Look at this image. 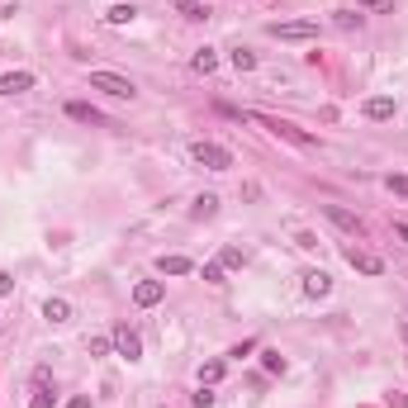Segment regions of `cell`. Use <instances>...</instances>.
Instances as JSON below:
<instances>
[{
	"label": "cell",
	"instance_id": "cell-16",
	"mask_svg": "<svg viewBox=\"0 0 408 408\" xmlns=\"http://www.w3.org/2000/svg\"><path fill=\"white\" fill-rule=\"evenodd\" d=\"M43 318H47V323H67V318H72V304H67V299H47Z\"/></svg>",
	"mask_w": 408,
	"mask_h": 408
},
{
	"label": "cell",
	"instance_id": "cell-27",
	"mask_svg": "<svg viewBox=\"0 0 408 408\" xmlns=\"http://www.w3.org/2000/svg\"><path fill=\"white\" fill-rule=\"evenodd\" d=\"M385 186H390L394 195H404V200H408V176H390V181H385Z\"/></svg>",
	"mask_w": 408,
	"mask_h": 408
},
{
	"label": "cell",
	"instance_id": "cell-6",
	"mask_svg": "<svg viewBox=\"0 0 408 408\" xmlns=\"http://www.w3.org/2000/svg\"><path fill=\"white\" fill-rule=\"evenodd\" d=\"M323 214H328L342 233H351V237H366V219L361 214H351V209H342V204H323Z\"/></svg>",
	"mask_w": 408,
	"mask_h": 408
},
{
	"label": "cell",
	"instance_id": "cell-30",
	"mask_svg": "<svg viewBox=\"0 0 408 408\" xmlns=\"http://www.w3.org/2000/svg\"><path fill=\"white\" fill-rule=\"evenodd\" d=\"M10 290H15V280H10V271H0V299L10 295Z\"/></svg>",
	"mask_w": 408,
	"mask_h": 408
},
{
	"label": "cell",
	"instance_id": "cell-3",
	"mask_svg": "<svg viewBox=\"0 0 408 408\" xmlns=\"http://www.w3.org/2000/svg\"><path fill=\"white\" fill-rule=\"evenodd\" d=\"M91 86L105 91V95H114V100H133V95H138V86H133L128 76H119V72H91Z\"/></svg>",
	"mask_w": 408,
	"mask_h": 408
},
{
	"label": "cell",
	"instance_id": "cell-1",
	"mask_svg": "<svg viewBox=\"0 0 408 408\" xmlns=\"http://www.w3.org/2000/svg\"><path fill=\"white\" fill-rule=\"evenodd\" d=\"M190 162H195V166H204V171H228V166H233V152H228L223 142L200 138V142H190Z\"/></svg>",
	"mask_w": 408,
	"mask_h": 408
},
{
	"label": "cell",
	"instance_id": "cell-10",
	"mask_svg": "<svg viewBox=\"0 0 408 408\" xmlns=\"http://www.w3.org/2000/svg\"><path fill=\"white\" fill-rule=\"evenodd\" d=\"M304 295L309 299H328L332 295V276L328 271H309V276H304Z\"/></svg>",
	"mask_w": 408,
	"mask_h": 408
},
{
	"label": "cell",
	"instance_id": "cell-21",
	"mask_svg": "<svg viewBox=\"0 0 408 408\" xmlns=\"http://www.w3.org/2000/svg\"><path fill=\"white\" fill-rule=\"evenodd\" d=\"M261 366H266L271 375H285V356L280 351H261Z\"/></svg>",
	"mask_w": 408,
	"mask_h": 408
},
{
	"label": "cell",
	"instance_id": "cell-19",
	"mask_svg": "<svg viewBox=\"0 0 408 408\" xmlns=\"http://www.w3.org/2000/svg\"><path fill=\"white\" fill-rule=\"evenodd\" d=\"M223 370H228L223 361H204V366H200V385H219V380H223Z\"/></svg>",
	"mask_w": 408,
	"mask_h": 408
},
{
	"label": "cell",
	"instance_id": "cell-24",
	"mask_svg": "<svg viewBox=\"0 0 408 408\" xmlns=\"http://www.w3.org/2000/svg\"><path fill=\"white\" fill-rule=\"evenodd\" d=\"M337 29H361V15H351V10H337Z\"/></svg>",
	"mask_w": 408,
	"mask_h": 408
},
{
	"label": "cell",
	"instance_id": "cell-29",
	"mask_svg": "<svg viewBox=\"0 0 408 408\" xmlns=\"http://www.w3.org/2000/svg\"><path fill=\"white\" fill-rule=\"evenodd\" d=\"M251 351H256V342H237L233 351H228V356H237V361H242V356H251Z\"/></svg>",
	"mask_w": 408,
	"mask_h": 408
},
{
	"label": "cell",
	"instance_id": "cell-7",
	"mask_svg": "<svg viewBox=\"0 0 408 408\" xmlns=\"http://www.w3.org/2000/svg\"><path fill=\"white\" fill-rule=\"evenodd\" d=\"M346 266L361 271V276H385V261H380L375 251H366V247H346Z\"/></svg>",
	"mask_w": 408,
	"mask_h": 408
},
{
	"label": "cell",
	"instance_id": "cell-23",
	"mask_svg": "<svg viewBox=\"0 0 408 408\" xmlns=\"http://www.w3.org/2000/svg\"><path fill=\"white\" fill-rule=\"evenodd\" d=\"M29 408H52V390H47V385H38V390H33V399H29Z\"/></svg>",
	"mask_w": 408,
	"mask_h": 408
},
{
	"label": "cell",
	"instance_id": "cell-15",
	"mask_svg": "<svg viewBox=\"0 0 408 408\" xmlns=\"http://www.w3.org/2000/svg\"><path fill=\"white\" fill-rule=\"evenodd\" d=\"M214 67H219V52H214V47H200V52L190 57V72H200V76H209Z\"/></svg>",
	"mask_w": 408,
	"mask_h": 408
},
{
	"label": "cell",
	"instance_id": "cell-32",
	"mask_svg": "<svg viewBox=\"0 0 408 408\" xmlns=\"http://www.w3.org/2000/svg\"><path fill=\"white\" fill-rule=\"evenodd\" d=\"M67 408H91V399H86V394H76V399H72Z\"/></svg>",
	"mask_w": 408,
	"mask_h": 408
},
{
	"label": "cell",
	"instance_id": "cell-12",
	"mask_svg": "<svg viewBox=\"0 0 408 408\" xmlns=\"http://www.w3.org/2000/svg\"><path fill=\"white\" fill-rule=\"evenodd\" d=\"M366 119H375V124L394 119V100H390V95H375V100H366Z\"/></svg>",
	"mask_w": 408,
	"mask_h": 408
},
{
	"label": "cell",
	"instance_id": "cell-14",
	"mask_svg": "<svg viewBox=\"0 0 408 408\" xmlns=\"http://www.w3.org/2000/svg\"><path fill=\"white\" fill-rule=\"evenodd\" d=\"M133 19H138V10H133V5H124V0L105 10V24H114V29H124V24H133Z\"/></svg>",
	"mask_w": 408,
	"mask_h": 408
},
{
	"label": "cell",
	"instance_id": "cell-4",
	"mask_svg": "<svg viewBox=\"0 0 408 408\" xmlns=\"http://www.w3.org/2000/svg\"><path fill=\"white\" fill-rule=\"evenodd\" d=\"M256 124H266L276 138H285V142H295V147H314V133H304V128H295V124H285V119H266V114H251Z\"/></svg>",
	"mask_w": 408,
	"mask_h": 408
},
{
	"label": "cell",
	"instance_id": "cell-11",
	"mask_svg": "<svg viewBox=\"0 0 408 408\" xmlns=\"http://www.w3.org/2000/svg\"><path fill=\"white\" fill-rule=\"evenodd\" d=\"M33 91V72H5L0 76V95H24Z\"/></svg>",
	"mask_w": 408,
	"mask_h": 408
},
{
	"label": "cell",
	"instance_id": "cell-5",
	"mask_svg": "<svg viewBox=\"0 0 408 408\" xmlns=\"http://www.w3.org/2000/svg\"><path fill=\"white\" fill-rule=\"evenodd\" d=\"M110 337H114V351H119L124 361H138V356H142V337H138L133 328H128V323H114Z\"/></svg>",
	"mask_w": 408,
	"mask_h": 408
},
{
	"label": "cell",
	"instance_id": "cell-2",
	"mask_svg": "<svg viewBox=\"0 0 408 408\" xmlns=\"http://www.w3.org/2000/svg\"><path fill=\"white\" fill-rule=\"evenodd\" d=\"M271 38H285V43H304V38H318V19H276V24H266Z\"/></svg>",
	"mask_w": 408,
	"mask_h": 408
},
{
	"label": "cell",
	"instance_id": "cell-13",
	"mask_svg": "<svg viewBox=\"0 0 408 408\" xmlns=\"http://www.w3.org/2000/svg\"><path fill=\"white\" fill-rule=\"evenodd\" d=\"M157 271L162 276H190L195 261H190V256H157Z\"/></svg>",
	"mask_w": 408,
	"mask_h": 408
},
{
	"label": "cell",
	"instance_id": "cell-18",
	"mask_svg": "<svg viewBox=\"0 0 408 408\" xmlns=\"http://www.w3.org/2000/svg\"><path fill=\"white\" fill-rule=\"evenodd\" d=\"M228 62H233L237 72H251V67H256V52H251V47H233V52H228Z\"/></svg>",
	"mask_w": 408,
	"mask_h": 408
},
{
	"label": "cell",
	"instance_id": "cell-25",
	"mask_svg": "<svg viewBox=\"0 0 408 408\" xmlns=\"http://www.w3.org/2000/svg\"><path fill=\"white\" fill-rule=\"evenodd\" d=\"M204 280H209V285H223V261H209V266H204Z\"/></svg>",
	"mask_w": 408,
	"mask_h": 408
},
{
	"label": "cell",
	"instance_id": "cell-26",
	"mask_svg": "<svg viewBox=\"0 0 408 408\" xmlns=\"http://www.w3.org/2000/svg\"><path fill=\"white\" fill-rule=\"evenodd\" d=\"M190 399H195V408H209V404H214V390H209V385H200V394H190Z\"/></svg>",
	"mask_w": 408,
	"mask_h": 408
},
{
	"label": "cell",
	"instance_id": "cell-22",
	"mask_svg": "<svg viewBox=\"0 0 408 408\" xmlns=\"http://www.w3.org/2000/svg\"><path fill=\"white\" fill-rule=\"evenodd\" d=\"M181 15L200 24V19H209V10H204V5H195V0H181Z\"/></svg>",
	"mask_w": 408,
	"mask_h": 408
},
{
	"label": "cell",
	"instance_id": "cell-17",
	"mask_svg": "<svg viewBox=\"0 0 408 408\" xmlns=\"http://www.w3.org/2000/svg\"><path fill=\"white\" fill-rule=\"evenodd\" d=\"M190 214H195V219H214V214H219V195H200V200L190 204Z\"/></svg>",
	"mask_w": 408,
	"mask_h": 408
},
{
	"label": "cell",
	"instance_id": "cell-28",
	"mask_svg": "<svg viewBox=\"0 0 408 408\" xmlns=\"http://www.w3.org/2000/svg\"><path fill=\"white\" fill-rule=\"evenodd\" d=\"M219 261H223V266H242V251H237V247H223Z\"/></svg>",
	"mask_w": 408,
	"mask_h": 408
},
{
	"label": "cell",
	"instance_id": "cell-31",
	"mask_svg": "<svg viewBox=\"0 0 408 408\" xmlns=\"http://www.w3.org/2000/svg\"><path fill=\"white\" fill-rule=\"evenodd\" d=\"M394 237H404V242H408V219H394Z\"/></svg>",
	"mask_w": 408,
	"mask_h": 408
},
{
	"label": "cell",
	"instance_id": "cell-9",
	"mask_svg": "<svg viewBox=\"0 0 408 408\" xmlns=\"http://www.w3.org/2000/svg\"><path fill=\"white\" fill-rule=\"evenodd\" d=\"M67 119H76V124H91V128L105 124V114L95 110V105H86V100H72V105H67Z\"/></svg>",
	"mask_w": 408,
	"mask_h": 408
},
{
	"label": "cell",
	"instance_id": "cell-8",
	"mask_svg": "<svg viewBox=\"0 0 408 408\" xmlns=\"http://www.w3.org/2000/svg\"><path fill=\"white\" fill-rule=\"evenodd\" d=\"M162 295H166V290H162V280H138V285H133V304H138V309L162 304Z\"/></svg>",
	"mask_w": 408,
	"mask_h": 408
},
{
	"label": "cell",
	"instance_id": "cell-20",
	"mask_svg": "<svg viewBox=\"0 0 408 408\" xmlns=\"http://www.w3.org/2000/svg\"><path fill=\"white\" fill-rule=\"evenodd\" d=\"M86 351H91V356H110L114 337H86Z\"/></svg>",
	"mask_w": 408,
	"mask_h": 408
}]
</instances>
